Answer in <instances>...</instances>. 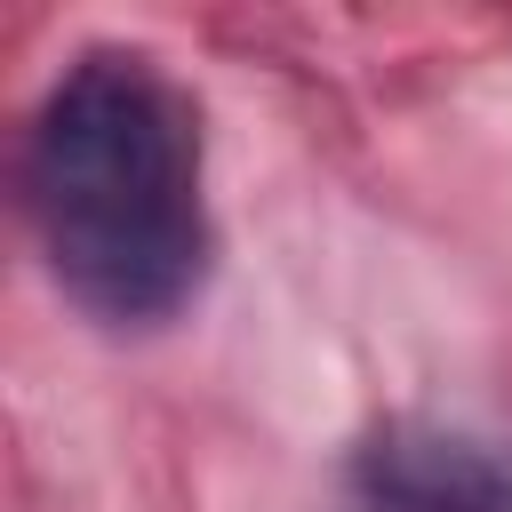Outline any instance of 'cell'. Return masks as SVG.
I'll return each instance as SVG.
<instances>
[{
	"label": "cell",
	"instance_id": "obj_2",
	"mask_svg": "<svg viewBox=\"0 0 512 512\" xmlns=\"http://www.w3.org/2000/svg\"><path fill=\"white\" fill-rule=\"evenodd\" d=\"M352 512H512V440L392 416L352 448Z\"/></svg>",
	"mask_w": 512,
	"mask_h": 512
},
{
	"label": "cell",
	"instance_id": "obj_1",
	"mask_svg": "<svg viewBox=\"0 0 512 512\" xmlns=\"http://www.w3.org/2000/svg\"><path fill=\"white\" fill-rule=\"evenodd\" d=\"M24 208L56 288L88 320H168L208 272L192 96L136 48H88L32 112Z\"/></svg>",
	"mask_w": 512,
	"mask_h": 512
}]
</instances>
